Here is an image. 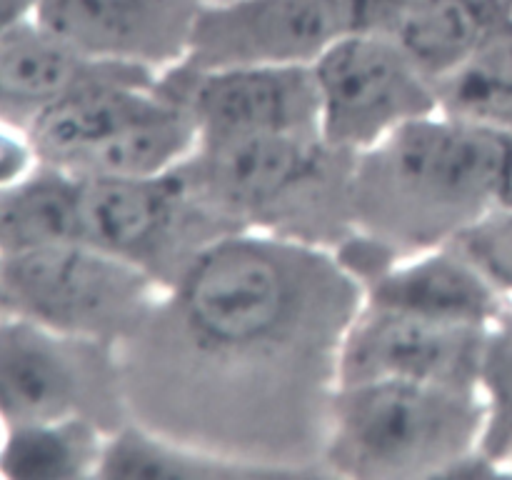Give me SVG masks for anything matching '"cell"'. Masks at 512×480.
I'll use <instances>...</instances> for the list:
<instances>
[{
	"mask_svg": "<svg viewBox=\"0 0 512 480\" xmlns=\"http://www.w3.org/2000/svg\"><path fill=\"white\" fill-rule=\"evenodd\" d=\"M128 423L118 345L80 338L8 310L0 315V423Z\"/></svg>",
	"mask_w": 512,
	"mask_h": 480,
	"instance_id": "5b68a950",
	"label": "cell"
},
{
	"mask_svg": "<svg viewBox=\"0 0 512 480\" xmlns=\"http://www.w3.org/2000/svg\"><path fill=\"white\" fill-rule=\"evenodd\" d=\"M155 80L158 75L148 70L105 65L98 75L63 95L30 125L28 140L38 163L75 173L95 148L163 103Z\"/></svg>",
	"mask_w": 512,
	"mask_h": 480,
	"instance_id": "4fadbf2b",
	"label": "cell"
},
{
	"mask_svg": "<svg viewBox=\"0 0 512 480\" xmlns=\"http://www.w3.org/2000/svg\"><path fill=\"white\" fill-rule=\"evenodd\" d=\"M108 435L90 420L5 428L0 473L30 480L98 478Z\"/></svg>",
	"mask_w": 512,
	"mask_h": 480,
	"instance_id": "d6986e66",
	"label": "cell"
},
{
	"mask_svg": "<svg viewBox=\"0 0 512 480\" xmlns=\"http://www.w3.org/2000/svg\"><path fill=\"white\" fill-rule=\"evenodd\" d=\"M365 303L450 323L493 328L510 310L473 263L453 245L403 255L363 285Z\"/></svg>",
	"mask_w": 512,
	"mask_h": 480,
	"instance_id": "5bb4252c",
	"label": "cell"
},
{
	"mask_svg": "<svg viewBox=\"0 0 512 480\" xmlns=\"http://www.w3.org/2000/svg\"><path fill=\"white\" fill-rule=\"evenodd\" d=\"M508 13L510 5L493 0H415L393 38L438 85L473 55Z\"/></svg>",
	"mask_w": 512,
	"mask_h": 480,
	"instance_id": "2e32d148",
	"label": "cell"
},
{
	"mask_svg": "<svg viewBox=\"0 0 512 480\" xmlns=\"http://www.w3.org/2000/svg\"><path fill=\"white\" fill-rule=\"evenodd\" d=\"M510 313H512V305H510Z\"/></svg>",
	"mask_w": 512,
	"mask_h": 480,
	"instance_id": "f1b7e54d",
	"label": "cell"
},
{
	"mask_svg": "<svg viewBox=\"0 0 512 480\" xmlns=\"http://www.w3.org/2000/svg\"><path fill=\"white\" fill-rule=\"evenodd\" d=\"M203 3H220V0H203Z\"/></svg>",
	"mask_w": 512,
	"mask_h": 480,
	"instance_id": "4316f807",
	"label": "cell"
},
{
	"mask_svg": "<svg viewBox=\"0 0 512 480\" xmlns=\"http://www.w3.org/2000/svg\"><path fill=\"white\" fill-rule=\"evenodd\" d=\"M485 408L478 388L368 380L340 385L330 408L328 478H455L480 450Z\"/></svg>",
	"mask_w": 512,
	"mask_h": 480,
	"instance_id": "277c9868",
	"label": "cell"
},
{
	"mask_svg": "<svg viewBox=\"0 0 512 480\" xmlns=\"http://www.w3.org/2000/svg\"><path fill=\"white\" fill-rule=\"evenodd\" d=\"M508 475H512V463H510V468H508Z\"/></svg>",
	"mask_w": 512,
	"mask_h": 480,
	"instance_id": "83f0119b",
	"label": "cell"
},
{
	"mask_svg": "<svg viewBox=\"0 0 512 480\" xmlns=\"http://www.w3.org/2000/svg\"><path fill=\"white\" fill-rule=\"evenodd\" d=\"M488 330L380 308L363 300V308L345 335L340 385L410 380L478 388Z\"/></svg>",
	"mask_w": 512,
	"mask_h": 480,
	"instance_id": "8fae6325",
	"label": "cell"
},
{
	"mask_svg": "<svg viewBox=\"0 0 512 480\" xmlns=\"http://www.w3.org/2000/svg\"><path fill=\"white\" fill-rule=\"evenodd\" d=\"M0 290L13 313L120 348L163 285L95 245L63 240L0 255Z\"/></svg>",
	"mask_w": 512,
	"mask_h": 480,
	"instance_id": "8992f818",
	"label": "cell"
},
{
	"mask_svg": "<svg viewBox=\"0 0 512 480\" xmlns=\"http://www.w3.org/2000/svg\"><path fill=\"white\" fill-rule=\"evenodd\" d=\"M103 480H225L265 478L250 465L160 435L128 420L108 435L100 460Z\"/></svg>",
	"mask_w": 512,
	"mask_h": 480,
	"instance_id": "e0dca14e",
	"label": "cell"
},
{
	"mask_svg": "<svg viewBox=\"0 0 512 480\" xmlns=\"http://www.w3.org/2000/svg\"><path fill=\"white\" fill-rule=\"evenodd\" d=\"M435 90L438 110L512 138V13Z\"/></svg>",
	"mask_w": 512,
	"mask_h": 480,
	"instance_id": "ac0fdd59",
	"label": "cell"
},
{
	"mask_svg": "<svg viewBox=\"0 0 512 480\" xmlns=\"http://www.w3.org/2000/svg\"><path fill=\"white\" fill-rule=\"evenodd\" d=\"M105 65L113 63L85 58L35 18L15 25L0 38V123L28 133L50 105Z\"/></svg>",
	"mask_w": 512,
	"mask_h": 480,
	"instance_id": "9a60e30c",
	"label": "cell"
},
{
	"mask_svg": "<svg viewBox=\"0 0 512 480\" xmlns=\"http://www.w3.org/2000/svg\"><path fill=\"white\" fill-rule=\"evenodd\" d=\"M160 95L188 110L200 140L245 135L320 133V100L313 65L190 70L158 75Z\"/></svg>",
	"mask_w": 512,
	"mask_h": 480,
	"instance_id": "9c48e42d",
	"label": "cell"
},
{
	"mask_svg": "<svg viewBox=\"0 0 512 480\" xmlns=\"http://www.w3.org/2000/svg\"><path fill=\"white\" fill-rule=\"evenodd\" d=\"M78 228L83 243L133 263L163 288L200 250L238 230L178 168L148 178H78Z\"/></svg>",
	"mask_w": 512,
	"mask_h": 480,
	"instance_id": "52a82bcc",
	"label": "cell"
},
{
	"mask_svg": "<svg viewBox=\"0 0 512 480\" xmlns=\"http://www.w3.org/2000/svg\"><path fill=\"white\" fill-rule=\"evenodd\" d=\"M498 208H512V138L435 113L355 155L353 220L395 258L448 245Z\"/></svg>",
	"mask_w": 512,
	"mask_h": 480,
	"instance_id": "7a4b0ae2",
	"label": "cell"
},
{
	"mask_svg": "<svg viewBox=\"0 0 512 480\" xmlns=\"http://www.w3.org/2000/svg\"><path fill=\"white\" fill-rule=\"evenodd\" d=\"M313 73L320 135L345 153H363L438 110L435 83L390 35L348 30L315 60Z\"/></svg>",
	"mask_w": 512,
	"mask_h": 480,
	"instance_id": "ba28073f",
	"label": "cell"
},
{
	"mask_svg": "<svg viewBox=\"0 0 512 480\" xmlns=\"http://www.w3.org/2000/svg\"><path fill=\"white\" fill-rule=\"evenodd\" d=\"M485 420L480 453L493 460L503 475L512 463V313L508 310L488 330L478 378Z\"/></svg>",
	"mask_w": 512,
	"mask_h": 480,
	"instance_id": "ffe728a7",
	"label": "cell"
},
{
	"mask_svg": "<svg viewBox=\"0 0 512 480\" xmlns=\"http://www.w3.org/2000/svg\"><path fill=\"white\" fill-rule=\"evenodd\" d=\"M38 165L28 133L0 123V188L28 178Z\"/></svg>",
	"mask_w": 512,
	"mask_h": 480,
	"instance_id": "603a6c76",
	"label": "cell"
},
{
	"mask_svg": "<svg viewBox=\"0 0 512 480\" xmlns=\"http://www.w3.org/2000/svg\"><path fill=\"white\" fill-rule=\"evenodd\" d=\"M355 155L320 133L200 140L183 178L238 230L338 250L355 233Z\"/></svg>",
	"mask_w": 512,
	"mask_h": 480,
	"instance_id": "3957f363",
	"label": "cell"
},
{
	"mask_svg": "<svg viewBox=\"0 0 512 480\" xmlns=\"http://www.w3.org/2000/svg\"><path fill=\"white\" fill-rule=\"evenodd\" d=\"M38 5L40 0H0V38L10 33L15 25L35 18Z\"/></svg>",
	"mask_w": 512,
	"mask_h": 480,
	"instance_id": "cb8c5ba5",
	"label": "cell"
},
{
	"mask_svg": "<svg viewBox=\"0 0 512 480\" xmlns=\"http://www.w3.org/2000/svg\"><path fill=\"white\" fill-rule=\"evenodd\" d=\"M415 0H345L348 30L355 33H378L393 38L400 20Z\"/></svg>",
	"mask_w": 512,
	"mask_h": 480,
	"instance_id": "7402d4cb",
	"label": "cell"
},
{
	"mask_svg": "<svg viewBox=\"0 0 512 480\" xmlns=\"http://www.w3.org/2000/svg\"><path fill=\"white\" fill-rule=\"evenodd\" d=\"M203 0H40L35 20L80 55L163 75L185 60Z\"/></svg>",
	"mask_w": 512,
	"mask_h": 480,
	"instance_id": "7c38bea8",
	"label": "cell"
},
{
	"mask_svg": "<svg viewBox=\"0 0 512 480\" xmlns=\"http://www.w3.org/2000/svg\"><path fill=\"white\" fill-rule=\"evenodd\" d=\"M363 285L335 250L233 230L118 348L128 418L265 478H328L330 408Z\"/></svg>",
	"mask_w": 512,
	"mask_h": 480,
	"instance_id": "6da1fadb",
	"label": "cell"
},
{
	"mask_svg": "<svg viewBox=\"0 0 512 480\" xmlns=\"http://www.w3.org/2000/svg\"><path fill=\"white\" fill-rule=\"evenodd\" d=\"M493 3H500V5H510V8H512V0H493Z\"/></svg>",
	"mask_w": 512,
	"mask_h": 480,
	"instance_id": "484cf974",
	"label": "cell"
},
{
	"mask_svg": "<svg viewBox=\"0 0 512 480\" xmlns=\"http://www.w3.org/2000/svg\"><path fill=\"white\" fill-rule=\"evenodd\" d=\"M345 33V0L203 3L180 68L313 65Z\"/></svg>",
	"mask_w": 512,
	"mask_h": 480,
	"instance_id": "30bf717a",
	"label": "cell"
},
{
	"mask_svg": "<svg viewBox=\"0 0 512 480\" xmlns=\"http://www.w3.org/2000/svg\"><path fill=\"white\" fill-rule=\"evenodd\" d=\"M10 310V305H8V300H5V295H3V290H0V315H5Z\"/></svg>",
	"mask_w": 512,
	"mask_h": 480,
	"instance_id": "d4e9b609",
	"label": "cell"
},
{
	"mask_svg": "<svg viewBox=\"0 0 512 480\" xmlns=\"http://www.w3.org/2000/svg\"><path fill=\"white\" fill-rule=\"evenodd\" d=\"M478 273L512 303V208H498L453 240Z\"/></svg>",
	"mask_w": 512,
	"mask_h": 480,
	"instance_id": "44dd1931",
	"label": "cell"
}]
</instances>
